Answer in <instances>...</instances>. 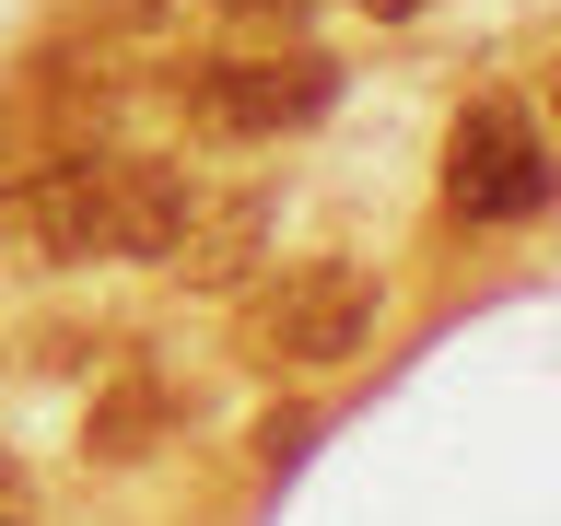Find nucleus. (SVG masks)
Here are the masks:
<instances>
[{"instance_id":"nucleus-1","label":"nucleus","mask_w":561,"mask_h":526,"mask_svg":"<svg viewBox=\"0 0 561 526\" xmlns=\"http://www.w3.org/2000/svg\"><path fill=\"white\" fill-rule=\"evenodd\" d=\"M375 270L363 258H293L280 281L245 293V363L257 375H340L351 351H375Z\"/></svg>"},{"instance_id":"nucleus-2","label":"nucleus","mask_w":561,"mask_h":526,"mask_svg":"<svg viewBox=\"0 0 561 526\" xmlns=\"http://www.w3.org/2000/svg\"><path fill=\"white\" fill-rule=\"evenodd\" d=\"M175 94L222 140H280V129H316V117L340 105V59L305 47V35H293V47H234V59H199Z\"/></svg>"},{"instance_id":"nucleus-3","label":"nucleus","mask_w":561,"mask_h":526,"mask_svg":"<svg viewBox=\"0 0 561 526\" xmlns=\"http://www.w3.org/2000/svg\"><path fill=\"white\" fill-rule=\"evenodd\" d=\"M550 129L515 94H468L445 129V210L456 222H538L550 210Z\"/></svg>"},{"instance_id":"nucleus-4","label":"nucleus","mask_w":561,"mask_h":526,"mask_svg":"<svg viewBox=\"0 0 561 526\" xmlns=\"http://www.w3.org/2000/svg\"><path fill=\"white\" fill-rule=\"evenodd\" d=\"M270 235H280V210H270V187H222V199H187V235H175V258L164 270H187L199 293H245L257 281V258H270Z\"/></svg>"},{"instance_id":"nucleus-5","label":"nucleus","mask_w":561,"mask_h":526,"mask_svg":"<svg viewBox=\"0 0 561 526\" xmlns=\"http://www.w3.org/2000/svg\"><path fill=\"white\" fill-rule=\"evenodd\" d=\"M210 12H222V24H280V35L305 24V0H210Z\"/></svg>"},{"instance_id":"nucleus-6","label":"nucleus","mask_w":561,"mask_h":526,"mask_svg":"<svg viewBox=\"0 0 561 526\" xmlns=\"http://www.w3.org/2000/svg\"><path fill=\"white\" fill-rule=\"evenodd\" d=\"M0 526H35V480L12 468V456H0Z\"/></svg>"},{"instance_id":"nucleus-7","label":"nucleus","mask_w":561,"mask_h":526,"mask_svg":"<svg viewBox=\"0 0 561 526\" xmlns=\"http://www.w3.org/2000/svg\"><path fill=\"white\" fill-rule=\"evenodd\" d=\"M363 12H421V0H363Z\"/></svg>"}]
</instances>
